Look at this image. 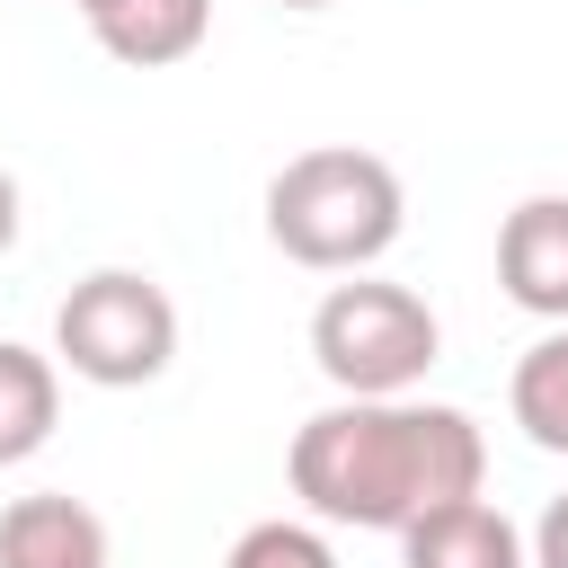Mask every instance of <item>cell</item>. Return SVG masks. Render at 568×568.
I'll list each match as a JSON object with an SVG mask.
<instances>
[{
    "mask_svg": "<svg viewBox=\"0 0 568 568\" xmlns=\"http://www.w3.org/2000/svg\"><path fill=\"white\" fill-rule=\"evenodd\" d=\"M53 364L98 390H142L178 364V302L142 266H98L53 311Z\"/></svg>",
    "mask_w": 568,
    "mask_h": 568,
    "instance_id": "cell-4",
    "label": "cell"
},
{
    "mask_svg": "<svg viewBox=\"0 0 568 568\" xmlns=\"http://www.w3.org/2000/svg\"><path fill=\"white\" fill-rule=\"evenodd\" d=\"M89 36L124 62V71H169L213 36V0H98Z\"/></svg>",
    "mask_w": 568,
    "mask_h": 568,
    "instance_id": "cell-8",
    "label": "cell"
},
{
    "mask_svg": "<svg viewBox=\"0 0 568 568\" xmlns=\"http://www.w3.org/2000/svg\"><path fill=\"white\" fill-rule=\"evenodd\" d=\"M53 426H62V364L0 337V470L36 462L53 444Z\"/></svg>",
    "mask_w": 568,
    "mask_h": 568,
    "instance_id": "cell-9",
    "label": "cell"
},
{
    "mask_svg": "<svg viewBox=\"0 0 568 568\" xmlns=\"http://www.w3.org/2000/svg\"><path fill=\"white\" fill-rule=\"evenodd\" d=\"M399 568H532V559H524L515 515L470 488V497H444L399 524Z\"/></svg>",
    "mask_w": 568,
    "mask_h": 568,
    "instance_id": "cell-6",
    "label": "cell"
},
{
    "mask_svg": "<svg viewBox=\"0 0 568 568\" xmlns=\"http://www.w3.org/2000/svg\"><path fill=\"white\" fill-rule=\"evenodd\" d=\"M0 568H106V515L71 488L0 506Z\"/></svg>",
    "mask_w": 568,
    "mask_h": 568,
    "instance_id": "cell-7",
    "label": "cell"
},
{
    "mask_svg": "<svg viewBox=\"0 0 568 568\" xmlns=\"http://www.w3.org/2000/svg\"><path fill=\"white\" fill-rule=\"evenodd\" d=\"M9 248H18V178L0 169V257H9Z\"/></svg>",
    "mask_w": 568,
    "mask_h": 568,
    "instance_id": "cell-13",
    "label": "cell"
},
{
    "mask_svg": "<svg viewBox=\"0 0 568 568\" xmlns=\"http://www.w3.org/2000/svg\"><path fill=\"white\" fill-rule=\"evenodd\" d=\"M524 559H532V568H568V497L541 506V524L524 532Z\"/></svg>",
    "mask_w": 568,
    "mask_h": 568,
    "instance_id": "cell-12",
    "label": "cell"
},
{
    "mask_svg": "<svg viewBox=\"0 0 568 568\" xmlns=\"http://www.w3.org/2000/svg\"><path fill=\"white\" fill-rule=\"evenodd\" d=\"M506 408L515 426L541 444V453H568V320L550 337H532L515 355V382H506Z\"/></svg>",
    "mask_w": 568,
    "mask_h": 568,
    "instance_id": "cell-10",
    "label": "cell"
},
{
    "mask_svg": "<svg viewBox=\"0 0 568 568\" xmlns=\"http://www.w3.org/2000/svg\"><path fill=\"white\" fill-rule=\"evenodd\" d=\"M71 9H80V18H89V9H98V0H71Z\"/></svg>",
    "mask_w": 568,
    "mask_h": 568,
    "instance_id": "cell-15",
    "label": "cell"
},
{
    "mask_svg": "<svg viewBox=\"0 0 568 568\" xmlns=\"http://www.w3.org/2000/svg\"><path fill=\"white\" fill-rule=\"evenodd\" d=\"M275 9H328V0H275Z\"/></svg>",
    "mask_w": 568,
    "mask_h": 568,
    "instance_id": "cell-14",
    "label": "cell"
},
{
    "mask_svg": "<svg viewBox=\"0 0 568 568\" xmlns=\"http://www.w3.org/2000/svg\"><path fill=\"white\" fill-rule=\"evenodd\" d=\"M399 222H408V186L382 151L320 142L266 178V240L311 275H364L373 257H390Z\"/></svg>",
    "mask_w": 568,
    "mask_h": 568,
    "instance_id": "cell-2",
    "label": "cell"
},
{
    "mask_svg": "<svg viewBox=\"0 0 568 568\" xmlns=\"http://www.w3.org/2000/svg\"><path fill=\"white\" fill-rule=\"evenodd\" d=\"M435 355H444V320L408 284L346 275L311 311V364L328 373L337 399H399L435 373Z\"/></svg>",
    "mask_w": 568,
    "mask_h": 568,
    "instance_id": "cell-3",
    "label": "cell"
},
{
    "mask_svg": "<svg viewBox=\"0 0 568 568\" xmlns=\"http://www.w3.org/2000/svg\"><path fill=\"white\" fill-rule=\"evenodd\" d=\"M284 479L320 524L399 532L408 515L470 497L488 479V435L470 426V408L408 399V390L399 399H328L320 417L293 426Z\"/></svg>",
    "mask_w": 568,
    "mask_h": 568,
    "instance_id": "cell-1",
    "label": "cell"
},
{
    "mask_svg": "<svg viewBox=\"0 0 568 568\" xmlns=\"http://www.w3.org/2000/svg\"><path fill=\"white\" fill-rule=\"evenodd\" d=\"M497 284L532 320H568V195H524L497 222Z\"/></svg>",
    "mask_w": 568,
    "mask_h": 568,
    "instance_id": "cell-5",
    "label": "cell"
},
{
    "mask_svg": "<svg viewBox=\"0 0 568 568\" xmlns=\"http://www.w3.org/2000/svg\"><path fill=\"white\" fill-rule=\"evenodd\" d=\"M222 568H337V550H328V532H320V524L266 515V524H248V532L231 541V559H222Z\"/></svg>",
    "mask_w": 568,
    "mask_h": 568,
    "instance_id": "cell-11",
    "label": "cell"
}]
</instances>
